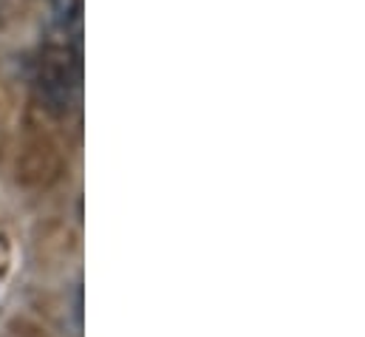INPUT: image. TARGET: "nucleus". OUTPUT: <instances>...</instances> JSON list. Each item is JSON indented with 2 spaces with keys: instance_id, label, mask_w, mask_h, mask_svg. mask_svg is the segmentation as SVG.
<instances>
[{
  "instance_id": "obj_1",
  "label": "nucleus",
  "mask_w": 365,
  "mask_h": 337,
  "mask_svg": "<svg viewBox=\"0 0 365 337\" xmlns=\"http://www.w3.org/2000/svg\"><path fill=\"white\" fill-rule=\"evenodd\" d=\"M37 88L48 114L66 116L71 111L77 91V54H71L68 46H48L40 54Z\"/></svg>"
},
{
  "instance_id": "obj_2",
  "label": "nucleus",
  "mask_w": 365,
  "mask_h": 337,
  "mask_svg": "<svg viewBox=\"0 0 365 337\" xmlns=\"http://www.w3.org/2000/svg\"><path fill=\"white\" fill-rule=\"evenodd\" d=\"M54 23L66 37H74V46H80V29H83V0H48Z\"/></svg>"
}]
</instances>
